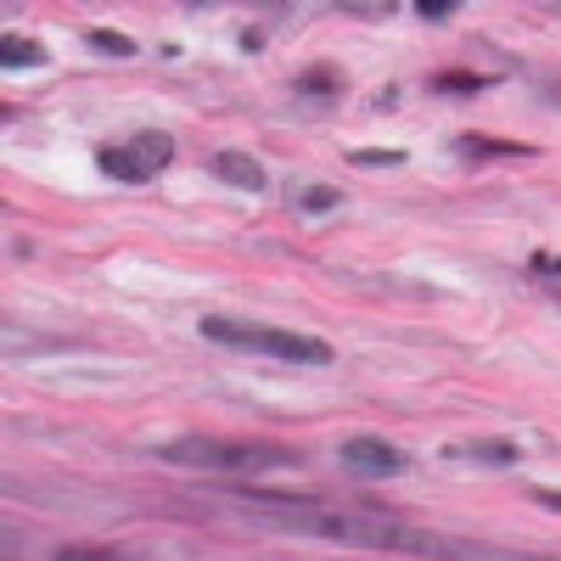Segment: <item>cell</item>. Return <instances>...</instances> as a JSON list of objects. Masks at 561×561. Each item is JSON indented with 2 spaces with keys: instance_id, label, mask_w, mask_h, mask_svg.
<instances>
[{
  "instance_id": "obj_14",
  "label": "cell",
  "mask_w": 561,
  "mask_h": 561,
  "mask_svg": "<svg viewBox=\"0 0 561 561\" xmlns=\"http://www.w3.org/2000/svg\"><path fill=\"white\" fill-rule=\"evenodd\" d=\"M348 163H354V169H399L404 152H399V147H365V152H354Z\"/></svg>"
},
{
  "instance_id": "obj_15",
  "label": "cell",
  "mask_w": 561,
  "mask_h": 561,
  "mask_svg": "<svg viewBox=\"0 0 561 561\" xmlns=\"http://www.w3.org/2000/svg\"><path fill=\"white\" fill-rule=\"evenodd\" d=\"M455 12H460L455 0H421V7H415L421 23H444V18H455Z\"/></svg>"
},
{
  "instance_id": "obj_17",
  "label": "cell",
  "mask_w": 561,
  "mask_h": 561,
  "mask_svg": "<svg viewBox=\"0 0 561 561\" xmlns=\"http://www.w3.org/2000/svg\"><path fill=\"white\" fill-rule=\"evenodd\" d=\"M539 505H550V511H561V489H539Z\"/></svg>"
},
{
  "instance_id": "obj_11",
  "label": "cell",
  "mask_w": 561,
  "mask_h": 561,
  "mask_svg": "<svg viewBox=\"0 0 561 561\" xmlns=\"http://www.w3.org/2000/svg\"><path fill=\"white\" fill-rule=\"evenodd\" d=\"M337 203H343V197L332 192V185H304V192L293 197V208H298V214H332Z\"/></svg>"
},
{
  "instance_id": "obj_8",
  "label": "cell",
  "mask_w": 561,
  "mask_h": 561,
  "mask_svg": "<svg viewBox=\"0 0 561 561\" xmlns=\"http://www.w3.org/2000/svg\"><path fill=\"white\" fill-rule=\"evenodd\" d=\"M129 147L140 152V163H147L152 174L174 163V135H169V129H140V135L129 140Z\"/></svg>"
},
{
  "instance_id": "obj_9",
  "label": "cell",
  "mask_w": 561,
  "mask_h": 561,
  "mask_svg": "<svg viewBox=\"0 0 561 561\" xmlns=\"http://www.w3.org/2000/svg\"><path fill=\"white\" fill-rule=\"evenodd\" d=\"M455 152L466 158H528V147H511V140H489V135H460Z\"/></svg>"
},
{
  "instance_id": "obj_10",
  "label": "cell",
  "mask_w": 561,
  "mask_h": 561,
  "mask_svg": "<svg viewBox=\"0 0 561 561\" xmlns=\"http://www.w3.org/2000/svg\"><path fill=\"white\" fill-rule=\"evenodd\" d=\"M298 96H337V90H343V79L332 73V68H309V73H298Z\"/></svg>"
},
{
  "instance_id": "obj_2",
  "label": "cell",
  "mask_w": 561,
  "mask_h": 561,
  "mask_svg": "<svg viewBox=\"0 0 561 561\" xmlns=\"http://www.w3.org/2000/svg\"><path fill=\"white\" fill-rule=\"evenodd\" d=\"M197 332L219 348L264 354L280 365H332V343H320L309 332H287V325H259V320H230V314H203Z\"/></svg>"
},
{
  "instance_id": "obj_5",
  "label": "cell",
  "mask_w": 561,
  "mask_h": 561,
  "mask_svg": "<svg viewBox=\"0 0 561 561\" xmlns=\"http://www.w3.org/2000/svg\"><path fill=\"white\" fill-rule=\"evenodd\" d=\"M208 169H214V180L237 185V192H264V169H259L248 152H214Z\"/></svg>"
},
{
  "instance_id": "obj_4",
  "label": "cell",
  "mask_w": 561,
  "mask_h": 561,
  "mask_svg": "<svg viewBox=\"0 0 561 561\" xmlns=\"http://www.w3.org/2000/svg\"><path fill=\"white\" fill-rule=\"evenodd\" d=\"M444 460H472V466H494V472H505V466L523 460V449L511 438H455V444H444Z\"/></svg>"
},
{
  "instance_id": "obj_7",
  "label": "cell",
  "mask_w": 561,
  "mask_h": 561,
  "mask_svg": "<svg viewBox=\"0 0 561 561\" xmlns=\"http://www.w3.org/2000/svg\"><path fill=\"white\" fill-rule=\"evenodd\" d=\"M0 62H7L12 73H23V68H45V62H51V51H45L39 39H23V34H0Z\"/></svg>"
},
{
  "instance_id": "obj_1",
  "label": "cell",
  "mask_w": 561,
  "mask_h": 561,
  "mask_svg": "<svg viewBox=\"0 0 561 561\" xmlns=\"http://www.w3.org/2000/svg\"><path fill=\"white\" fill-rule=\"evenodd\" d=\"M169 466H185V472H287V466L304 460V449L293 444H270V438H169L152 449Z\"/></svg>"
},
{
  "instance_id": "obj_12",
  "label": "cell",
  "mask_w": 561,
  "mask_h": 561,
  "mask_svg": "<svg viewBox=\"0 0 561 561\" xmlns=\"http://www.w3.org/2000/svg\"><path fill=\"white\" fill-rule=\"evenodd\" d=\"M90 51H102V57H135V39L129 34H113V28H90Z\"/></svg>"
},
{
  "instance_id": "obj_16",
  "label": "cell",
  "mask_w": 561,
  "mask_h": 561,
  "mask_svg": "<svg viewBox=\"0 0 561 561\" xmlns=\"http://www.w3.org/2000/svg\"><path fill=\"white\" fill-rule=\"evenodd\" d=\"M57 561H118L113 550H90V545H68V550H57Z\"/></svg>"
},
{
  "instance_id": "obj_18",
  "label": "cell",
  "mask_w": 561,
  "mask_h": 561,
  "mask_svg": "<svg viewBox=\"0 0 561 561\" xmlns=\"http://www.w3.org/2000/svg\"><path fill=\"white\" fill-rule=\"evenodd\" d=\"M534 270H561V259H550V253H534Z\"/></svg>"
},
{
  "instance_id": "obj_6",
  "label": "cell",
  "mask_w": 561,
  "mask_h": 561,
  "mask_svg": "<svg viewBox=\"0 0 561 561\" xmlns=\"http://www.w3.org/2000/svg\"><path fill=\"white\" fill-rule=\"evenodd\" d=\"M96 169H102L107 180H124V185H147V180H152V169L140 163L135 147H102V152H96Z\"/></svg>"
},
{
  "instance_id": "obj_3",
  "label": "cell",
  "mask_w": 561,
  "mask_h": 561,
  "mask_svg": "<svg viewBox=\"0 0 561 561\" xmlns=\"http://www.w3.org/2000/svg\"><path fill=\"white\" fill-rule=\"evenodd\" d=\"M337 460L348 466L354 478H399V472H410V455L399 444H388V438H370V433L343 438L337 444Z\"/></svg>"
},
{
  "instance_id": "obj_13",
  "label": "cell",
  "mask_w": 561,
  "mask_h": 561,
  "mask_svg": "<svg viewBox=\"0 0 561 561\" xmlns=\"http://www.w3.org/2000/svg\"><path fill=\"white\" fill-rule=\"evenodd\" d=\"M483 84H489L483 73H438V79H433L438 96H478Z\"/></svg>"
}]
</instances>
